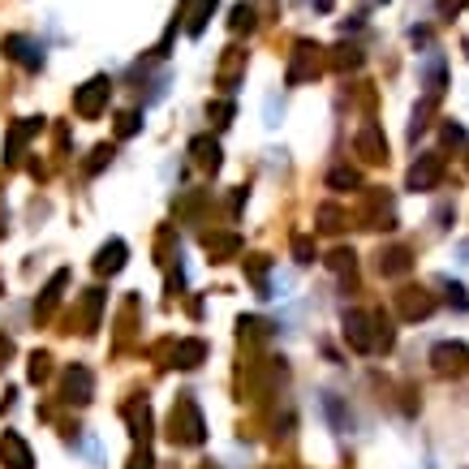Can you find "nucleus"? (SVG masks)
Wrapping results in <instances>:
<instances>
[{
	"label": "nucleus",
	"instance_id": "nucleus-2",
	"mask_svg": "<svg viewBox=\"0 0 469 469\" xmlns=\"http://www.w3.org/2000/svg\"><path fill=\"white\" fill-rule=\"evenodd\" d=\"M0 461L9 469H30V448L22 444V435H13V431H4V440H0Z\"/></svg>",
	"mask_w": 469,
	"mask_h": 469
},
{
	"label": "nucleus",
	"instance_id": "nucleus-13",
	"mask_svg": "<svg viewBox=\"0 0 469 469\" xmlns=\"http://www.w3.org/2000/svg\"><path fill=\"white\" fill-rule=\"evenodd\" d=\"M332 185H358V173H345V169H341V173H332Z\"/></svg>",
	"mask_w": 469,
	"mask_h": 469
},
{
	"label": "nucleus",
	"instance_id": "nucleus-12",
	"mask_svg": "<svg viewBox=\"0 0 469 469\" xmlns=\"http://www.w3.org/2000/svg\"><path fill=\"white\" fill-rule=\"evenodd\" d=\"M134 129H138V112H125V117H121V129H117V134H121V138H129Z\"/></svg>",
	"mask_w": 469,
	"mask_h": 469
},
{
	"label": "nucleus",
	"instance_id": "nucleus-4",
	"mask_svg": "<svg viewBox=\"0 0 469 469\" xmlns=\"http://www.w3.org/2000/svg\"><path fill=\"white\" fill-rule=\"evenodd\" d=\"M431 358H435V371H440V374H457V371H465L469 349L465 345H440Z\"/></svg>",
	"mask_w": 469,
	"mask_h": 469
},
{
	"label": "nucleus",
	"instance_id": "nucleus-6",
	"mask_svg": "<svg viewBox=\"0 0 469 469\" xmlns=\"http://www.w3.org/2000/svg\"><path fill=\"white\" fill-rule=\"evenodd\" d=\"M65 392H70V400L86 405V400H91V371H86V366H70V371H65Z\"/></svg>",
	"mask_w": 469,
	"mask_h": 469
},
{
	"label": "nucleus",
	"instance_id": "nucleus-10",
	"mask_svg": "<svg viewBox=\"0 0 469 469\" xmlns=\"http://www.w3.org/2000/svg\"><path fill=\"white\" fill-rule=\"evenodd\" d=\"M194 155H198V164H207V169H216V164H220V147H216V143H207V138H198V143H194Z\"/></svg>",
	"mask_w": 469,
	"mask_h": 469
},
{
	"label": "nucleus",
	"instance_id": "nucleus-14",
	"mask_svg": "<svg viewBox=\"0 0 469 469\" xmlns=\"http://www.w3.org/2000/svg\"><path fill=\"white\" fill-rule=\"evenodd\" d=\"M465 52H469V44H465Z\"/></svg>",
	"mask_w": 469,
	"mask_h": 469
},
{
	"label": "nucleus",
	"instance_id": "nucleus-8",
	"mask_svg": "<svg viewBox=\"0 0 469 469\" xmlns=\"http://www.w3.org/2000/svg\"><path fill=\"white\" fill-rule=\"evenodd\" d=\"M95 267H99V272H108V276L121 272V267H125V242H108V246L99 250Z\"/></svg>",
	"mask_w": 469,
	"mask_h": 469
},
{
	"label": "nucleus",
	"instance_id": "nucleus-5",
	"mask_svg": "<svg viewBox=\"0 0 469 469\" xmlns=\"http://www.w3.org/2000/svg\"><path fill=\"white\" fill-rule=\"evenodd\" d=\"M103 99H108V82H103V78H95V82H86V91H82V95H78V112H82V117H95L99 108H103Z\"/></svg>",
	"mask_w": 469,
	"mask_h": 469
},
{
	"label": "nucleus",
	"instance_id": "nucleus-3",
	"mask_svg": "<svg viewBox=\"0 0 469 469\" xmlns=\"http://www.w3.org/2000/svg\"><path fill=\"white\" fill-rule=\"evenodd\" d=\"M440 173H444V160L440 155H422L418 164H414V173H409V185L414 190H431L440 181Z\"/></svg>",
	"mask_w": 469,
	"mask_h": 469
},
{
	"label": "nucleus",
	"instance_id": "nucleus-11",
	"mask_svg": "<svg viewBox=\"0 0 469 469\" xmlns=\"http://www.w3.org/2000/svg\"><path fill=\"white\" fill-rule=\"evenodd\" d=\"M293 250L301 263H315V246H310V237H293Z\"/></svg>",
	"mask_w": 469,
	"mask_h": 469
},
{
	"label": "nucleus",
	"instance_id": "nucleus-9",
	"mask_svg": "<svg viewBox=\"0 0 469 469\" xmlns=\"http://www.w3.org/2000/svg\"><path fill=\"white\" fill-rule=\"evenodd\" d=\"M173 358H177V366H198V362L207 358V345H202V341H181Z\"/></svg>",
	"mask_w": 469,
	"mask_h": 469
},
{
	"label": "nucleus",
	"instance_id": "nucleus-1",
	"mask_svg": "<svg viewBox=\"0 0 469 469\" xmlns=\"http://www.w3.org/2000/svg\"><path fill=\"white\" fill-rule=\"evenodd\" d=\"M177 444H198L202 440V414H198V405L194 400H177V409H173V422H169Z\"/></svg>",
	"mask_w": 469,
	"mask_h": 469
},
{
	"label": "nucleus",
	"instance_id": "nucleus-7",
	"mask_svg": "<svg viewBox=\"0 0 469 469\" xmlns=\"http://www.w3.org/2000/svg\"><path fill=\"white\" fill-rule=\"evenodd\" d=\"M366 327H371L366 315H349V319H345V336L353 341V349H362V353L374 349V341H371V332H366Z\"/></svg>",
	"mask_w": 469,
	"mask_h": 469
}]
</instances>
